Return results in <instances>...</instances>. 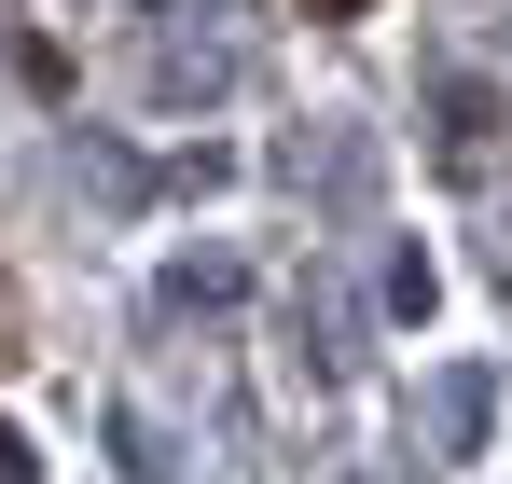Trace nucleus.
<instances>
[{"label":"nucleus","instance_id":"obj_1","mask_svg":"<svg viewBox=\"0 0 512 484\" xmlns=\"http://www.w3.org/2000/svg\"><path fill=\"white\" fill-rule=\"evenodd\" d=\"M305 14H333V28H346V14H374V0H305Z\"/></svg>","mask_w":512,"mask_h":484}]
</instances>
